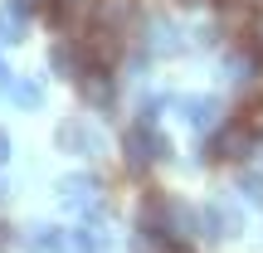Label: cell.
<instances>
[{
	"instance_id": "ffe728a7",
	"label": "cell",
	"mask_w": 263,
	"mask_h": 253,
	"mask_svg": "<svg viewBox=\"0 0 263 253\" xmlns=\"http://www.w3.org/2000/svg\"><path fill=\"white\" fill-rule=\"evenodd\" d=\"M215 5H224V0H215Z\"/></svg>"
},
{
	"instance_id": "ac0fdd59",
	"label": "cell",
	"mask_w": 263,
	"mask_h": 253,
	"mask_svg": "<svg viewBox=\"0 0 263 253\" xmlns=\"http://www.w3.org/2000/svg\"><path fill=\"white\" fill-rule=\"evenodd\" d=\"M5 161H10V137L0 131V166H5Z\"/></svg>"
},
{
	"instance_id": "4fadbf2b",
	"label": "cell",
	"mask_w": 263,
	"mask_h": 253,
	"mask_svg": "<svg viewBox=\"0 0 263 253\" xmlns=\"http://www.w3.org/2000/svg\"><path fill=\"white\" fill-rule=\"evenodd\" d=\"M15 103H20V107H39V103H44V88H39V78L15 83Z\"/></svg>"
},
{
	"instance_id": "5b68a950",
	"label": "cell",
	"mask_w": 263,
	"mask_h": 253,
	"mask_svg": "<svg viewBox=\"0 0 263 253\" xmlns=\"http://www.w3.org/2000/svg\"><path fill=\"white\" fill-rule=\"evenodd\" d=\"M59 205L78 209V215H93L103 205V180L98 176H64L59 180Z\"/></svg>"
},
{
	"instance_id": "277c9868",
	"label": "cell",
	"mask_w": 263,
	"mask_h": 253,
	"mask_svg": "<svg viewBox=\"0 0 263 253\" xmlns=\"http://www.w3.org/2000/svg\"><path fill=\"white\" fill-rule=\"evenodd\" d=\"M93 29H107V34H117L127 44L141 29V5L137 0H98L93 5Z\"/></svg>"
},
{
	"instance_id": "8992f818",
	"label": "cell",
	"mask_w": 263,
	"mask_h": 253,
	"mask_svg": "<svg viewBox=\"0 0 263 253\" xmlns=\"http://www.w3.org/2000/svg\"><path fill=\"white\" fill-rule=\"evenodd\" d=\"M254 141H258L254 131H249L244 122H234V127H219V131H215V141H210L205 156H210V161H244Z\"/></svg>"
},
{
	"instance_id": "8fae6325",
	"label": "cell",
	"mask_w": 263,
	"mask_h": 253,
	"mask_svg": "<svg viewBox=\"0 0 263 253\" xmlns=\"http://www.w3.org/2000/svg\"><path fill=\"white\" fill-rule=\"evenodd\" d=\"M25 248H29V253H59V248H64V234L49 229V224H34V229L25 234Z\"/></svg>"
},
{
	"instance_id": "30bf717a",
	"label": "cell",
	"mask_w": 263,
	"mask_h": 253,
	"mask_svg": "<svg viewBox=\"0 0 263 253\" xmlns=\"http://www.w3.org/2000/svg\"><path fill=\"white\" fill-rule=\"evenodd\" d=\"M132 253H185V248L171 244V239L156 234V229H137V234H132Z\"/></svg>"
},
{
	"instance_id": "9c48e42d",
	"label": "cell",
	"mask_w": 263,
	"mask_h": 253,
	"mask_svg": "<svg viewBox=\"0 0 263 253\" xmlns=\"http://www.w3.org/2000/svg\"><path fill=\"white\" fill-rule=\"evenodd\" d=\"M200 224H205V234H210V239H229V234H239V215H229L224 205L200 209Z\"/></svg>"
},
{
	"instance_id": "5bb4252c",
	"label": "cell",
	"mask_w": 263,
	"mask_h": 253,
	"mask_svg": "<svg viewBox=\"0 0 263 253\" xmlns=\"http://www.w3.org/2000/svg\"><path fill=\"white\" fill-rule=\"evenodd\" d=\"M20 10H10V15H0V39H5V44H20V39H25V25H20Z\"/></svg>"
},
{
	"instance_id": "52a82bcc",
	"label": "cell",
	"mask_w": 263,
	"mask_h": 253,
	"mask_svg": "<svg viewBox=\"0 0 263 253\" xmlns=\"http://www.w3.org/2000/svg\"><path fill=\"white\" fill-rule=\"evenodd\" d=\"M54 141H59V151H83V156H98L103 151V137H98L88 122H78V117H68V122H59V131H54Z\"/></svg>"
},
{
	"instance_id": "e0dca14e",
	"label": "cell",
	"mask_w": 263,
	"mask_h": 253,
	"mask_svg": "<svg viewBox=\"0 0 263 253\" xmlns=\"http://www.w3.org/2000/svg\"><path fill=\"white\" fill-rule=\"evenodd\" d=\"M10 244H15V234H10V224L0 219V253H10Z\"/></svg>"
},
{
	"instance_id": "2e32d148",
	"label": "cell",
	"mask_w": 263,
	"mask_h": 253,
	"mask_svg": "<svg viewBox=\"0 0 263 253\" xmlns=\"http://www.w3.org/2000/svg\"><path fill=\"white\" fill-rule=\"evenodd\" d=\"M244 195H249V200H258V205H263V176H244Z\"/></svg>"
},
{
	"instance_id": "7a4b0ae2",
	"label": "cell",
	"mask_w": 263,
	"mask_h": 253,
	"mask_svg": "<svg viewBox=\"0 0 263 253\" xmlns=\"http://www.w3.org/2000/svg\"><path fill=\"white\" fill-rule=\"evenodd\" d=\"M73 83H78V98H83L93 112L117 107V73H112V64H98V59H88L83 73H78Z\"/></svg>"
},
{
	"instance_id": "3957f363",
	"label": "cell",
	"mask_w": 263,
	"mask_h": 253,
	"mask_svg": "<svg viewBox=\"0 0 263 253\" xmlns=\"http://www.w3.org/2000/svg\"><path fill=\"white\" fill-rule=\"evenodd\" d=\"M122 151H127V166H132V170H151L156 161H166L171 146H166V137H161L151 122H137V127L122 137Z\"/></svg>"
},
{
	"instance_id": "7c38bea8",
	"label": "cell",
	"mask_w": 263,
	"mask_h": 253,
	"mask_svg": "<svg viewBox=\"0 0 263 253\" xmlns=\"http://www.w3.org/2000/svg\"><path fill=\"white\" fill-rule=\"evenodd\" d=\"M5 5L10 10H20V15H25V20H59V15H64V0H5Z\"/></svg>"
},
{
	"instance_id": "9a60e30c",
	"label": "cell",
	"mask_w": 263,
	"mask_h": 253,
	"mask_svg": "<svg viewBox=\"0 0 263 253\" xmlns=\"http://www.w3.org/2000/svg\"><path fill=\"white\" fill-rule=\"evenodd\" d=\"M239 122L254 131V137H263V98H254V103H249L244 112H239Z\"/></svg>"
},
{
	"instance_id": "ba28073f",
	"label": "cell",
	"mask_w": 263,
	"mask_h": 253,
	"mask_svg": "<svg viewBox=\"0 0 263 253\" xmlns=\"http://www.w3.org/2000/svg\"><path fill=\"white\" fill-rule=\"evenodd\" d=\"M180 117H185V127L210 131L219 122V103H215V98H185V103H180Z\"/></svg>"
},
{
	"instance_id": "44dd1931",
	"label": "cell",
	"mask_w": 263,
	"mask_h": 253,
	"mask_svg": "<svg viewBox=\"0 0 263 253\" xmlns=\"http://www.w3.org/2000/svg\"><path fill=\"white\" fill-rule=\"evenodd\" d=\"M258 5H263V0H258Z\"/></svg>"
},
{
	"instance_id": "6da1fadb",
	"label": "cell",
	"mask_w": 263,
	"mask_h": 253,
	"mask_svg": "<svg viewBox=\"0 0 263 253\" xmlns=\"http://www.w3.org/2000/svg\"><path fill=\"white\" fill-rule=\"evenodd\" d=\"M195 209H185L180 200H166V195H151L146 205H141V229H156V234H166L171 244L185 248L190 239H195Z\"/></svg>"
},
{
	"instance_id": "d6986e66",
	"label": "cell",
	"mask_w": 263,
	"mask_h": 253,
	"mask_svg": "<svg viewBox=\"0 0 263 253\" xmlns=\"http://www.w3.org/2000/svg\"><path fill=\"white\" fill-rule=\"evenodd\" d=\"M0 88H10V68H5V59H0Z\"/></svg>"
}]
</instances>
